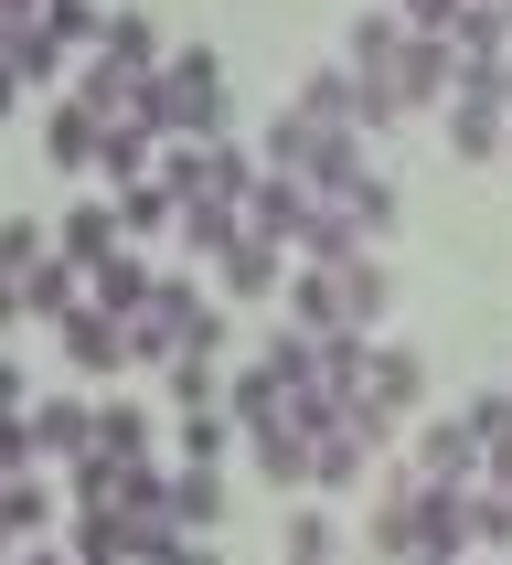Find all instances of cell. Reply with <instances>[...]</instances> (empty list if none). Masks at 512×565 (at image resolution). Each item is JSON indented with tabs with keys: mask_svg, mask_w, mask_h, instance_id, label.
Masks as SVG:
<instances>
[{
	"mask_svg": "<svg viewBox=\"0 0 512 565\" xmlns=\"http://www.w3.org/2000/svg\"><path fill=\"white\" fill-rule=\"evenodd\" d=\"M139 128L150 139H224V64L203 43L160 54V75L139 86Z\"/></svg>",
	"mask_w": 512,
	"mask_h": 565,
	"instance_id": "cell-1",
	"label": "cell"
},
{
	"mask_svg": "<svg viewBox=\"0 0 512 565\" xmlns=\"http://www.w3.org/2000/svg\"><path fill=\"white\" fill-rule=\"evenodd\" d=\"M171 352H224V310L192 278H160L128 320V363H171Z\"/></svg>",
	"mask_w": 512,
	"mask_h": 565,
	"instance_id": "cell-2",
	"label": "cell"
},
{
	"mask_svg": "<svg viewBox=\"0 0 512 565\" xmlns=\"http://www.w3.org/2000/svg\"><path fill=\"white\" fill-rule=\"evenodd\" d=\"M160 192H171V203H235V214H246L256 160L235 150V139H160Z\"/></svg>",
	"mask_w": 512,
	"mask_h": 565,
	"instance_id": "cell-3",
	"label": "cell"
},
{
	"mask_svg": "<svg viewBox=\"0 0 512 565\" xmlns=\"http://www.w3.org/2000/svg\"><path fill=\"white\" fill-rule=\"evenodd\" d=\"M363 86H384V96L416 118V107H448L459 54H448V32H406V43H395V64H384V75H363Z\"/></svg>",
	"mask_w": 512,
	"mask_h": 565,
	"instance_id": "cell-4",
	"label": "cell"
},
{
	"mask_svg": "<svg viewBox=\"0 0 512 565\" xmlns=\"http://www.w3.org/2000/svg\"><path fill=\"white\" fill-rule=\"evenodd\" d=\"M363 171H374V160H363V139H352V128H320V118H310V160H299L310 203H342V192L363 182Z\"/></svg>",
	"mask_w": 512,
	"mask_h": 565,
	"instance_id": "cell-5",
	"label": "cell"
},
{
	"mask_svg": "<svg viewBox=\"0 0 512 565\" xmlns=\"http://www.w3.org/2000/svg\"><path fill=\"white\" fill-rule=\"evenodd\" d=\"M32 448H43L54 470H75V459L96 448V406L86 395H43V406H32Z\"/></svg>",
	"mask_w": 512,
	"mask_h": 565,
	"instance_id": "cell-6",
	"label": "cell"
},
{
	"mask_svg": "<svg viewBox=\"0 0 512 565\" xmlns=\"http://www.w3.org/2000/svg\"><path fill=\"white\" fill-rule=\"evenodd\" d=\"M416 395H427V363H416V352H395V342H374V363H363V406L406 427V416H416Z\"/></svg>",
	"mask_w": 512,
	"mask_h": 565,
	"instance_id": "cell-7",
	"label": "cell"
},
{
	"mask_svg": "<svg viewBox=\"0 0 512 565\" xmlns=\"http://www.w3.org/2000/svg\"><path fill=\"white\" fill-rule=\"evenodd\" d=\"M416 480H448V491H470V480H480V438H470V416H438V427L416 438Z\"/></svg>",
	"mask_w": 512,
	"mask_h": 565,
	"instance_id": "cell-8",
	"label": "cell"
},
{
	"mask_svg": "<svg viewBox=\"0 0 512 565\" xmlns=\"http://www.w3.org/2000/svg\"><path fill=\"white\" fill-rule=\"evenodd\" d=\"M299 224H310V182H288V171H256V192H246V235L288 246Z\"/></svg>",
	"mask_w": 512,
	"mask_h": 565,
	"instance_id": "cell-9",
	"label": "cell"
},
{
	"mask_svg": "<svg viewBox=\"0 0 512 565\" xmlns=\"http://www.w3.org/2000/svg\"><path fill=\"white\" fill-rule=\"evenodd\" d=\"M118 246H128V235H118V203H75V214L54 224V256H64V267H86V278H96Z\"/></svg>",
	"mask_w": 512,
	"mask_h": 565,
	"instance_id": "cell-10",
	"label": "cell"
},
{
	"mask_svg": "<svg viewBox=\"0 0 512 565\" xmlns=\"http://www.w3.org/2000/svg\"><path fill=\"white\" fill-rule=\"evenodd\" d=\"M278 256H288V246H267V235H235V246L214 256L224 299H246V310H256V299H278Z\"/></svg>",
	"mask_w": 512,
	"mask_h": 565,
	"instance_id": "cell-11",
	"label": "cell"
},
{
	"mask_svg": "<svg viewBox=\"0 0 512 565\" xmlns=\"http://www.w3.org/2000/svg\"><path fill=\"white\" fill-rule=\"evenodd\" d=\"M64 363H75V374H118V363H128V320L75 310V320H64Z\"/></svg>",
	"mask_w": 512,
	"mask_h": 565,
	"instance_id": "cell-12",
	"label": "cell"
},
{
	"mask_svg": "<svg viewBox=\"0 0 512 565\" xmlns=\"http://www.w3.org/2000/svg\"><path fill=\"white\" fill-rule=\"evenodd\" d=\"M299 118H320V128H352V139H363V75H352V64H320L310 86H299Z\"/></svg>",
	"mask_w": 512,
	"mask_h": 565,
	"instance_id": "cell-13",
	"label": "cell"
},
{
	"mask_svg": "<svg viewBox=\"0 0 512 565\" xmlns=\"http://www.w3.org/2000/svg\"><path fill=\"white\" fill-rule=\"evenodd\" d=\"M448 150H459V160H502V150H512V107L448 96Z\"/></svg>",
	"mask_w": 512,
	"mask_h": 565,
	"instance_id": "cell-14",
	"label": "cell"
},
{
	"mask_svg": "<svg viewBox=\"0 0 512 565\" xmlns=\"http://www.w3.org/2000/svg\"><path fill=\"white\" fill-rule=\"evenodd\" d=\"M96 64H118V75H160L150 11H107V22H96Z\"/></svg>",
	"mask_w": 512,
	"mask_h": 565,
	"instance_id": "cell-15",
	"label": "cell"
},
{
	"mask_svg": "<svg viewBox=\"0 0 512 565\" xmlns=\"http://www.w3.org/2000/svg\"><path fill=\"white\" fill-rule=\"evenodd\" d=\"M96 150H107V118H86V107L64 96L54 118H43V160H54V171H96Z\"/></svg>",
	"mask_w": 512,
	"mask_h": 565,
	"instance_id": "cell-16",
	"label": "cell"
},
{
	"mask_svg": "<svg viewBox=\"0 0 512 565\" xmlns=\"http://www.w3.org/2000/svg\"><path fill=\"white\" fill-rule=\"evenodd\" d=\"M75 310H86V267H64V256H43V267L22 278V320H54V331H64Z\"/></svg>",
	"mask_w": 512,
	"mask_h": 565,
	"instance_id": "cell-17",
	"label": "cell"
},
{
	"mask_svg": "<svg viewBox=\"0 0 512 565\" xmlns=\"http://www.w3.org/2000/svg\"><path fill=\"white\" fill-rule=\"evenodd\" d=\"M331 288H342V320H352V331H374V320L395 310V278L374 267V246H363V256H342V267H331Z\"/></svg>",
	"mask_w": 512,
	"mask_h": 565,
	"instance_id": "cell-18",
	"label": "cell"
},
{
	"mask_svg": "<svg viewBox=\"0 0 512 565\" xmlns=\"http://www.w3.org/2000/svg\"><path fill=\"white\" fill-rule=\"evenodd\" d=\"M288 246H299V267H342V256H363V224H352L342 203H310V224H299Z\"/></svg>",
	"mask_w": 512,
	"mask_h": 565,
	"instance_id": "cell-19",
	"label": "cell"
},
{
	"mask_svg": "<svg viewBox=\"0 0 512 565\" xmlns=\"http://www.w3.org/2000/svg\"><path fill=\"white\" fill-rule=\"evenodd\" d=\"M150 288H160V278H150V267H139V256L118 246V256H107V267L86 278V310H107V320H139V299H150Z\"/></svg>",
	"mask_w": 512,
	"mask_h": 565,
	"instance_id": "cell-20",
	"label": "cell"
},
{
	"mask_svg": "<svg viewBox=\"0 0 512 565\" xmlns=\"http://www.w3.org/2000/svg\"><path fill=\"white\" fill-rule=\"evenodd\" d=\"M224 416H235V427L256 438V427H278V416H288V384L267 374V363H246V374L224 384Z\"/></svg>",
	"mask_w": 512,
	"mask_h": 565,
	"instance_id": "cell-21",
	"label": "cell"
},
{
	"mask_svg": "<svg viewBox=\"0 0 512 565\" xmlns=\"http://www.w3.org/2000/svg\"><path fill=\"white\" fill-rule=\"evenodd\" d=\"M363 470H374V448L352 438V427H320L310 438V491H352Z\"/></svg>",
	"mask_w": 512,
	"mask_h": 565,
	"instance_id": "cell-22",
	"label": "cell"
},
{
	"mask_svg": "<svg viewBox=\"0 0 512 565\" xmlns=\"http://www.w3.org/2000/svg\"><path fill=\"white\" fill-rule=\"evenodd\" d=\"M150 160H160V139L139 118H118V128H107V150H96V171H107V192H128V182H150Z\"/></svg>",
	"mask_w": 512,
	"mask_h": 565,
	"instance_id": "cell-23",
	"label": "cell"
},
{
	"mask_svg": "<svg viewBox=\"0 0 512 565\" xmlns=\"http://www.w3.org/2000/svg\"><path fill=\"white\" fill-rule=\"evenodd\" d=\"M171 523L182 534H214L224 523V470H171Z\"/></svg>",
	"mask_w": 512,
	"mask_h": 565,
	"instance_id": "cell-24",
	"label": "cell"
},
{
	"mask_svg": "<svg viewBox=\"0 0 512 565\" xmlns=\"http://www.w3.org/2000/svg\"><path fill=\"white\" fill-rule=\"evenodd\" d=\"M374 544H384L395 565L416 555V470H406V480H384V491H374Z\"/></svg>",
	"mask_w": 512,
	"mask_h": 565,
	"instance_id": "cell-25",
	"label": "cell"
},
{
	"mask_svg": "<svg viewBox=\"0 0 512 565\" xmlns=\"http://www.w3.org/2000/svg\"><path fill=\"white\" fill-rule=\"evenodd\" d=\"M0 523H11L22 544H43V534H54V480H43V470H22L11 491H0Z\"/></svg>",
	"mask_w": 512,
	"mask_h": 565,
	"instance_id": "cell-26",
	"label": "cell"
},
{
	"mask_svg": "<svg viewBox=\"0 0 512 565\" xmlns=\"http://www.w3.org/2000/svg\"><path fill=\"white\" fill-rule=\"evenodd\" d=\"M256 470H267V480H288V491H310V438H299V427H288V416H278V427H256Z\"/></svg>",
	"mask_w": 512,
	"mask_h": 565,
	"instance_id": "cell-27",
	"label": "cell"
},
{
	"mask_svg": "<svg viewBox=\"0 0 512 565\" xmlns=\"http://www.w3.org/2000/svg\"><path fill=\"white\" fill-rule=\"evenodd\" d=\"M395 43H406V22H395V0H384V11H363V22H352L342 64H352V75H384V64H395Z\"/></svg>",
	"mask_w": 512,
	"mask_h": 565,
	"instance_id": "cell-28",
	"label": "cell"
},
{
	"mask_svg": "<svg viewBox=\"0 0 512 565\" xmlns=\"http://www.w3.org/2000/svg\"><path fill=\"white\" fill-rule=\"evenodd\" d=\"M107 203H118V235H171V224H182V203L160 192V171H150V182H128V192H107Z\"/></svg>",
	"mask_w": 512,
	"mask_h": 565,
	"instance_id": "cell-29",
	"label": "cell"
},
{
	"mask_svg": "<svg viewBox=\"0 0 512 565\" xmlns=\"http://www.w3.org/2000/svg\"><path fill=\"white\" fill-rule=\"evenodd\" d=\"M96 459H150V416L128 406V395H107V406H96Z\"/></svg>",
	"mask_w": 512,
	"mask_h": 565,
	"instance_id": "cell-30",
	"label": "cell"
},
{
	"mask_svg": "<svg viewBox=\"0 0 512 565\" xmlns=\"http://www.w3.org/2000/svg\"><path fill=\"white\" fill-rule=\"evenodd\" d=\"M160 384H171V406H224V374H214V352H171V363H160Z\"/></svg>",
	"mask_w": 512,
	"mask_h": 565,
	"instance_id": "cell-31",
	"label": "cell"
},
{
	"mask_svg": "<svg viewBox=\"0 0 512 565\" xmlns=\"http://www.w3.org/2000/svg\"><path fill=\"white\" fill-rule=\"evenodd\" d=\"M171 235H182L192 256H224L235 235H246V214H235V203H182V224H171Z\"/></svg>",
	"mask_w": 512,
	"mask_h": 565,
	"instance_id": "cell-32",
	"label": "cell"
},
{
	"mask_svg": "<svg viewBox=\"0 0 512 565\" xmlns=\"http://www.w3.org/2000/svg\"><path fill=\"white\" fill-rule=\"evenodd\" d=\"M448 54H512L502 0H459V22H448Z\"/></svg>",
	"mask_w": 512,
	"mask_h": 565,
	"instance_id": "cell-33",
	"label": "cell"
},
{
	"mask_svg": "<svg viewBox=\"0 0 512 565\" xmlns=\"http://www.w3.org/2000/svg\"><path fill=\"white\" fill-rule=\"evenodd\" d=\"M256 363H267L288 395H299V384H320V342H310V331H267V352H256Z\"/></svg>",
	"mask_w": 512,
	"mask_h": 565,
	"instance_id": "cell-34",
	"label": "cell"
},
{
	"mask_svg": "<svg viewBox=\"0 0 512 565\" xmlns=\"http://www.w3.org/2000/svg\"><path fill=\"white\" fill-rule=\"evenodd\" d=\"M75 565H128V512H75Z\"/></svg>",
	"mask_w": 512,
	"mask_h": 565,
	"instance_id": "cell-35",
	"label": "cell"
},
{
	"mask_svg": "<svg viewBox=\"0 0 512 565\" xmlns=\"http://www.w3.org/2000/svg\"><path fill=\"white\" fill-rule=\"evenodd\" d=\"M224 438H235V416H224V406H192V416H182V470H214Z\"/></svg>",
	"mask_w": 512,
	"mask_h": 565,
	"instance_id": "cell-36",
	"label": "cell"
},
{
	"mask_svg": "<svg viewBox=\"0 0 512 565\" xmlns=\"http://www.w3.org/2000/svg\"><path fill=\"white\" fill-rule=\"evenodd\" d=\"M43 256H54V235H43L32 214H11V224H0V278H32Z\"/></svg>",
	"mask_w": 512,
	"mask_h": 565,
	"instance_id": "cell-37",
	"label": "cell"
},
{
	"mask_svg": "<svg viewBox=\"0 0 512 565\" xmlns=\"http://www.w3.org/2000/svg\"><path fill=\"white\" fill-rule=\"evenodd\" d=\"M11 75H22V86H54V75H64V43H54L43 22H32V32H11Z\"/></svg>",
	"mask_w": 512,
	"mask_h": 565,
	"instance_id": "cell-38",
	"label": "cell"
},
{
	"mask_svg": "<svg viewBox=\"0 0 512 565\" xmlns=\"http://www.w3.org/2000/svg\"><path fill=\"white\" fill-rule=\"evenodd\" d=\"M96 22H107L96 0H43V32H54L64 54H96Z\"/></svg>",
	"mask_w": 512,
	"mask_h": 565,
	"instance_id": "cell-39",
	"label": "cell"
},
{
	"mask_svg": "<svg viewBox=\"0 0 512 565\" xmlns=\"http://www.w3.org/2000/svg\"><path fill=\"white\" fill-rule=\"evenodd\" d=\"M342 214H352V224H363V246H374L384 224H395V182H384V171H363V182H352V192H342Z\"/></svg>",
	"mask_w": 512,
	"mask_h": 565,
	"instance_id": "cell-40",
	"label": "cell"
},
{
	"mask_svg": "<svg viewBox=\"0 0 512 565\" xmlns=\"http://www.w3.org/2000/svg\"><path fill=\"white\" fill-rule=\"evenodd\" d=\"M278 565H331V512H288V555Z\"/></svg>",
	"mask_w": 512,
	"mask_h": 565,
	"instance_id": "cell-41",
	"label": "cell"
},
{
	"mask_svg": "<svg viewBox=\"0 0 512 565\" xmlns=\"http://www.w3.org/2000/svg\"><path fill=\"white\" fill-rule=\"evenodd\" d=\"M470 544H491V555L512 544V502H502V491H480V480H470Z\"/></svg>",
	"mask_w": 512,
	"mask_h": 565,
	"instance_id": "cell-42",
	"label": "cell"
},
{
	"mask_svg": "<svg viewBox=\"0 0 512 565\" xmlns=\"http://www.w3.org/2000/svg\"><path fill=\"white\" fill-rule=\"evenodd\" d=\"M459 416H470V438H480V448H491V438H512V395H470Z\"/></svg>",
	"mask_w": 512,
	"mask_h": 565,
	"instance_id": "cell-43",
	"label": "cell"
},
{
	"mask_svg": "<svg viewBox=\"0 0 512 565\" xmlns=\"http://www.w3.org/2000/svg\"><path fill=\"white\" fill-rule=\"evenodd\" d=\"M395 22H406V32H448V22H459V0H395Z\"/></svg>",
	"mask_w": 512,
	"mask_h": 565,
	"instance_id": "cell-44",
	"label": "cell"
},
{
	"mask_svg": "<svg viewBox=\"0 0 512 565\" xmlns=\"http://www.w3.org/2000/svg\"><path fill=\"white\" fill-rule=\"evenodd\" d=\"M0 416H32V384H22V363H0Z\"/></svg>",
	"mask_w": 512,
	"mask_h": 565,
	"instance_id": "cell-45",
	"label": "cell"
},
{
	"mask_svg": "<svg viewBox=\"0 0 512 565\" xmlns=\"http://www.w3.org/2000/svg\"><path fill=\"white\" fill-rule=\"evenodd\" d=\"M0 22H11V32H32V22H43V0H0Z\"/></svg>",
	"mask_w": 512,
	"mask_h": 565,
	"instance_id": "cell-46",
	"label": "cell"
},
{
	"mask_svg": "<svg viewBox=\"0 0 512 565\" xmlns=\"http://www.w3.org/2000/svg\"><path fill=\"white\" fill-rule=\"evenodd\" d=\"M11 320H22V278H0V331H11Z\"/></svg>",
	"mask_w": 512,
	"mask_h": 565,
	"instance_id": "cell-47",
	"label": "cell"
},
{
	"mask_svg": "<svg viewBox=\"0 0 512 565\" xmlns=\"http://www.w3.org/2000/svg\"><path fill=\"white\" fill-rule=\"evenodd\" d=\"M11 565H75V555H43V544H22V555H11Z\"/></svg>",
	"mask_w": 512,
	"mask_h": 565,
	"instance_id": "cell-48",
	"label": "cell"
},
{
	"mask_svg": "<svg viewBox=\"0 0 512 565\" xmlns=\"http://www.w3.org/2000/svg\"><path fill=\"white\" fill-rule=\"evenodd\" d=\"M11 96H22V75H11V64H0V118H11Z\"/></svg>",
	"mask_w": 512,
	"mask_h": 565,
	"instance_id": "cell-49",
	"label": "cell"
},
{
	"mask_svg": "<svg viewBox=\"0 0 512 565\" xmlns=\"http://www.w3.org/2000/svg\"><path fill=\"white\" fill-rule=\"evenodd\" d=\"M182 565H224V555H214V544H203V534H192V555H182Z\"/></svg>",
	"mask_w": 512,
	"mask_h": 565,
	"instance_id": "cell-50",
	"label": "cell"
},
{
	"mask_svg": "<svg viewBox=\"0 0 512 565\" xmlns=\"http://www.w3.org/2000/svg\"><path fill=\"white\" fill-rule=\"evenodd\" d=\"M11 555H22V534H11V523H0V565H11Z\"/></svg>",
	"mask_w": 512,
	"mask_h": 565,
	"instance_id": "cell-51",
	"label": "cell"
},
{
	"mask_svg": "<svg viewBox=\"0 0 512 565\" xmlns=\"http://www.w3.org/2000/svg\"><path fill=\"white\" fill-rule=\"evenodd\" d=\"M0 64H11V22H0Z\"/></svg>",
	"mask_w": 512,
	"mask_h": 565,
	"instance_id": "cell-52",
	"label": "cell"
},
{
	"mask_svg": "<svg viewBox=\"0 0 512 565\" xmlns=\"http://www.w3.org/2000/svg\"><path fill=\"white\" fill-rule=\"evenodd\" d=\"M502 32H512V0H502Z\"/></svg>",
	"mask_w": 512,
	"mask_h": 565,
	"instance_id": "cell-53",
	"label": "cell"
},
{
	"mask_svg": "<svg viewBox=\"0 0 512 565\" xmlns=\"http://www.w3.org/2000/svg\"><path fill=\"white\" fill-rule=\"evenodd\" d=\"M0 491H11V470H0Z\"/></svg>",
	"mask_w": 512,
	"mask_h": 565,
	"instance_id": "cell-54",
	"label": "cell"
},
{
	"mask_svg": "<svg viewBox=\"0 0 512 565\" xmlns=\"http://www.w3.org/2000/svg\"><path fill=\"white\" fill-rule=\"evenodd\" d=\"M416 565H438V555H416Z\"/></svg>",
	"mask_w": 512,
	"mask_h": 565,
	"instance_id": "cell-55",
	"label": "cell"
}]
</instances>
